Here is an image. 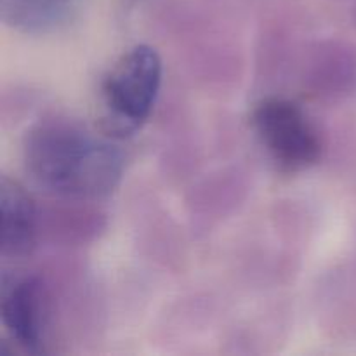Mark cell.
Returning a JSON list of instances; mask_svg holds the SVG:
<instances>
[{
  "instance_id": "6da1fadb",
  "label": "cell",
  "mask_w": 356,
  "mask_h": 356,
  "mask_svg": "<svg viewBox=\"0 0 356 356\" xmlns=\"http://www.w3.org/2000/svg\"><path fill=\"white\" fill-rule=\"evenodd\" d=\"M24 169L33 183L70 200H99L124 177L125 156L104 136L70 120H44L23 143Z\"/></svg>"
},
{
  "instance_id": "7a4b0ae2",
  "label": "cell",
  "mask_w": 356,
  "mask_h": 356,
  "mask_svg": "<svg viewBox=\"0 0 356 356\" xmlns=\"http://www.w3.org/2000/svg\"><path fill=\"white\" fill-rule=\"evenodd\" d=\"M162 59L149 45L125 52L101 83L103 125L108 136H131L152 115L162 86Z\"/></svg>"
},
{
  "instance_id": "3957f363",
  "label": "cell",
  "mask_w": 356,
  "mask_h": 356,
  "mask_svg": "<svg viewBox=\"0 0 356 356\" xmlns=\"http://www.w3.org/2000/svg\"><path fill=\"white\" fill-rule=\"evenodd\" d=\"M252 124L266 152L282 169H308L322 156L318 132L294 101L263 99L254 110Z\"/></svg>"
},
{
  "instance_id": "277c9868",
  "label": "cell",
  "mask_w": 356,
  "mask_h": 356,
  "mask_svg": "<svg viewBox=\"0 0 356 356\" xmlns=\"http://www.w3.org/2000/svg\"><path fill=\"white\" fill-rule=\"evenodd\" d=\"M0 316L13 343L31 355L45 353L47 296L35 275H2Z\"/></svg>"
},
{
  "instance_id": "5b68a950",
  "label": "cell",
  "mask_w": 356,
  "mask_h": 356,
  "mask_svg": "<svg viewBox=\"0 0 356 356\" xmlns=\"http://www.w3.org/2000/svg\"><path fill=\"white\" fill-rule=\"evenodd\" d=\"M0 254L3 259H23L37 247L38 214L33 198L17 181L0 183Z\"/></svg>"
},
{
  "instance_id": "8992f818",
  "label": "cell",
  "mask_w": 356,
  "mask_h": 356,
  "mask_svg": "<svg viewBox=\"0 0 356 356\" xmlns=\"http://www.w3.org/2000/svg\"><path fill=\"white\" fill-rule=\"evenodd\" d=\"M82 0H0L2 21L26 35L58 31L75 17Z\"/></svg>"
}]
</instances>
